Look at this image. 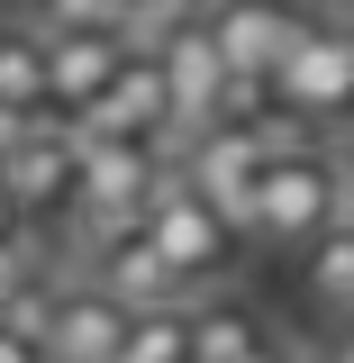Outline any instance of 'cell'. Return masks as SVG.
I'll return each mask as SVG.
<instances>
[{
    "instance_id": "cell-1",
    "label": "cell",
    "mask_w": 354,
    "mask_h": 363,
    "mask_svg": "<svg viewBox=\"0 0 354 363\" xmlns=\"http://www.w3.org/2000/svg\"><path fill=\"white\" fill-rule=\"evenodd\" d=\"M336 155L318 145V136H291V145H272L264 164V191H255V236L245 245H264V255H309L318 236L336 227Z\"/></svg>"
},
{
    "instance_id": "cell-2",
    "label": "cell",
    "mask_w": 354,
    "mask_h": 363,
    "mask_svg": "<svg viewBox=\"0 0 354 363\" xmlns=\"http://www.w3.org/2000/svg\"><path fill=\"white\" fill-rule=\"evenodd\" d=\"M272 109H282V128H354V28L345 18H309L300 28V45L272 64Z\"/></svg>"
},
{
    "instance_id": "cell-3",
    "label": "cell",
    "mask_w": 354,
    "mask_h": 363,
    "mask_svg": "<svg viewBox=\"0 0 354 363\" xmlns=\"http://www.w3.org/2000/svg\"><path fill=\"white\" fill-rule=\"evenodd\" d=\"M300 128H191L182 136V182L219 209V227L245 245L255 236V191H264V164H272V145H291Z\"/></svg>"
},
{
    "instance_id": "cell-4",
    "label": "cell",
    "mask_w": 354,
    "mask_h": 363,
    "mask_svg": "<svg viewBox=\"0 0 354 363\" xmlns=\"http://www.w3.org/2000/svg\"><path fill=\"white\" fill-rule=\"evenodd\" d=\"M136 236L164 255V272L182 281V300H191V291H209V281L236 264V236H227L219 209L182 182V164H164V182L145 191V227H136Z\"/></svg>"
},
{
    "instance_id": "cell-5",
    "label": "cell",
    "mask_w": 354,
    "mask_h": 363,
    "mask_svg": "<svg viewBox=\"0 0 354 363\" xmlns=\"http://www.w3.org/2000/svg\"><path fill=\"white\" fill-rule=\"evenodd\" d=\"M0 182H9V200H18L28 227H64L73 218V191H82V145H73V128L55 109H37L28 136L0 155Z\"/></svg>"
},
{
    "instance_id": "cell-6",
    "label": "cell",
    "mask_w": 354,
    "mask_h": 363,
    "mask_svg": "<svg viewBox=\"0 0 354 363\" xmlns=\"http://www.w3.org/2000/svg\"><path fill=\"white\" fill-rule=\"evenodd\" d=\"M309 18H318L309 0H209V9H200L219 64H227V73H255V82H272V64L300 45Z\"/></svg>"
},
{
    "instance_id": "cell-7",
    "label": "cell",
    "mask_w": 354,
    "mask_h": 363,
    "mask_svg": "<svg viewBox=\"0 0 354 363\" xmlns=\"http://www.w3.org/2000/svg\"><path fill=\"white\" fill-rule=\"evenodd\" d=\"M73 136H145V145H164V128H173V91H164V73H155V55L145 45H128V64L100 82V100H91L82 118H64Z\"/></svg>"
},
{
    "instance_id": "cell-8",
    "label": "cell",
    "mask_w": 354,
    "mask_h": 363,
    "mask_svg": "<svg viewBox=\"0 0 354 363\" xmlns=\"http://www.w3.org/2000/svg\"><path fill=\"white\" fill-rule=\"evenodd\" d=\"M118 64H128V37H118V28H73V37H45V109H55V118H82Z\"/></svg>"
},
{
    "instance_id": "cell-9",
    "label": "cell",
    "mask_w": 354,
    "mask_h": 363,
    "mask_svg": "<svg viewBox=\"0 0 354 363\" xmlns=\"http://www.w3.org/2000/svg\"><path fill=\"white\" fill-rule=\"evenodd\" d=\"M118 336H128V309L118 300H100V291H64L55 300V327H45V363H109L118 354Z\"/></svg>"
},
{
    "instance_id": "cell-10",
    "label": "cell",
    "mask_w": 354,
    "mask_h": 363,
    "mask_svg": "<svg viewBox=\"0 0 354 363\" xmlns=\"http://www.w3.org/2000/svg\"><path fill=\"white\" fill-rule=\"evenodd\" d=\"M91 291H100V300H118L128 318H136V309H173V300H182V281L164 272V255H155L145 236L100 245V255H91Z\"/></svg>"
},
{
    "instance_id": "cell-11",
    "label": "cell",
    "mask_w": 354,
    "mask_h": 363,
    "mask_svg": "<svg viewBox=\"0 0 354 363\" xmlns=\"http://www.w3.org/2000/svg\"><path fill=\"white\" fill-rule=\"evenodd\" d=\"M0 109H45V37L18 9H0Z\"/></svg>"
},
{
    "instance_id": "cell-12",
    "label": "cell",
    "mask_w": 354,
    "mask_h": 363,
    "mask_svg": "<svg viewBox=\"0 0 354 363\" xmlns=\"http://www.w3.org/2000/svg\"><path fill=\"white\" fill-rule=\"evenodd\" d=\"M300 300H309L318 318H354V236H318L309 255H300Z\"/></svg>"
},
{
    "instance_id": "cell-13",
    "label": "cell",
    "mask_w": 354,
    "mask_h": 363,
    "mask_svg": "<svg viewBox=\"0 0 354 363\" xmlns=\"http://www.w3.org/2000/svg\"><path fill=\"white\" fill-rule=\"evenodd\" d=\"M182 354H191V300H173V309H136L109 363H182Z\"/></svg>"
},
{
    "instance_id": "cell-14",
    "label": "cell",
    "mask_w": 354,
    "mask_h": 363,
    "mask_svg": "<svg viewBox=\"0 0 354 363\" xmlns=\"http://www.w3.org/2000/svg\"><path fill=\"white\" fill-rule=\"evenodd\" d=\"M264 336H272V327L255 309H227V300H219V309H191V354H200V363H245Z\"/></svg>"
},
{
    "instance_id": "cell-15",
    "label": "cell",
    "mask_w": 354,
    "mask_h": 363,
    "mask_svg": "<svg viewBox=\"0 0 354 363\" xmlns=\"http://www.w3.org/2000/svg\"><path fill=\"white\" fill-rule=\"evenodd\" d=\"M18 18L37 37H73V28H118L128 37V0H18Z\"/></svg>"
},
{
    "instance_id": "cell-16",
    "label": "cell",
    "mask_w": 354,
    "mask_h": 363,
    "mask_svg": "<svg viewBox=\"0 0 354 363\" xmlns=\"http://www.w3.org/2000/svg\"><path fill=\"white\" fill-rule=\"evenodd\" d=\"M336 173H345L336 182V236H354V155H336Z\"/></svg>"
},
{
    "instance_id": "cell-17",
    "label": "cell",
    "mask_w": 354,
    "mask_h": 363,
    "mask_svg": "<svg viewBox=\"0 0 354 363\" xmlns=\"http://www.w3.org/2000/svg\"><path fill=\"white\" fill-rule=\"evenodd\" d=\"M0 363H45V354L28 345V336H9V327H0Z\"/></svg>"
},
{
    "instance_id": "cell-18",
    "label": "cell",
    "mask_w": 354,
    "mask_h": 363,
    "mask_svg": "<svg viewBox=\"0 0 354 363\" xmlns=\"http://www.w3.org/2000/svg\"><path fill=\"white\" fill-rule=\"evenodd\" d=\"M18 136H28V109H0V155H9Z\"/></svg>"
},
{
    "instance_id": "cell-19",
    "label": "cell",
    "mask_w": 354,
    "mask_h": 363,
    "mask_svg": "<svg viewBox=\"0 0 354 363\" xmlns=\"http://www.w3.org/2000/svg\"><path fill=\"white\" fill-rule=\"evenodd\" d=\"M327 363H354V318H336V345H327Z\"/></svg>"
},
{
    "instance_id": "cell-20",
    "label": "cell",
    "mask_w": 354,
    "mask_h": 363,
    "mask_svg": "<svg viewBox=\"0 0 354 363\" xmlns=\"http://www.w3.org/2000/svg\"><path fill=\"white\" fill-rule=\"evenodd\" d=\"M245 363H300V354H291L282 336H264V345H255V354H245Z\"/></svg>"
},
{
    "instance_id": "cell-21",
    "label": "cell",
    "mask_w": 354,
    "mask_h": 363,
    "mask_svg": "<svg viewBox=\"0 0 354 363\" xmlns=\"http://www.w3.org/2000/svg\"><path fill=\"white\" fill-rule=\"evenodd\" d=\"M318 9H345V0H318Z\"/></svg>"
},
{
    "instance_id": "cell-22",
    "label": "cell",
    "mask_w": 354,
    "mask_h": 363,
    "mask_svg": "<svg viewBox=\"0 0 354 363\" xmlns=\"http://www.w3.org/2000/svg\"><path fill=\"white\" fill-rule=\"evenodd\" d=\"M345 28H354V0H345Z\"/></svg>"
},
{
    "instance_id": "cell-23",
    "label": "cell",
    "mask_w": 354,
    "mask_h": 363,
    "mask_svg": "<svg viewBox=\"0 0 354 363\" xmlns=\"http://www.w3.org/2000/svg\"><path fill=\"white\" fill-rule=\"evenodd\" d=\"M182 363H200V354H182Z\"/></svg>"
}]
</instances>
